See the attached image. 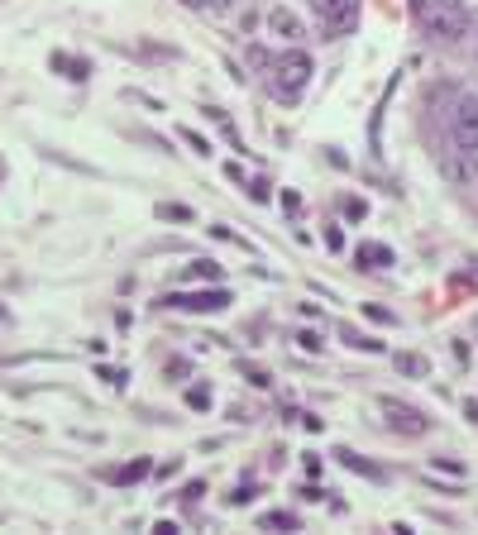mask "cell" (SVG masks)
<instances>
[{
  "label": "cell",
  "instance_id": "obj_2",
  "mask_svg": "<svg viewBox=\"0 0 478 535\" xmlns=\"http://www.w3.org/2000/svg\"><path fill=\"white\" fill-rule=\"evenodd\" d=\"M412 15L426 34H435V39H459V34L469 29L464 0H412Z\"/></svg>",
  "mask_w": 478,
  "mask_h": 535
},
{
  "label": "cell",
  "instance_id": "obj_8",
  "mask_svg": "<svg viewBox=\"0 0 478 535\" xmlns=\"http://www.w3.org/2000/svg\"><path fill=\"white\" fill-rule=\"evenodd\" d=\"M354 258H359L364 268H388L392 249H388V244H359V249H354Z\"/></svg>",
  "mask_w": 478,
  "mask_h": 535
},
{
  "label": "cell",
  "instance_id": "obj_22",
  "mask_svg": "<svg viewBox=\"0 0 478 535\" xmlns=\"http://www.w3.org/2000/svg\"><path fill=\"white\" fill-rule=\"evenodd\" d=\"M182 5H192V10H196V5H206V0H182Z\"/></svg>",
  "mask_w": 478,
  "mask_h": 535
},
{
  "label": "cell",
  "instance_id": "obj_7",
  "mask_svg": "<svg viewBox=\"0 0 478 535\" xmlns=\"http://www.w3.org/2000/svg\"><path fill=\"white\" fill-rule=\"evenodd\" d=\"M268 34H278V39L283 43H302L306 39V24H302V15H297V10H287V5H273V10H268Z\"/></svg>",
  "mask_w": 478,
  "mask_h": 535
},
{
  "label": "cell",
  "instance_id": "obj_3",
  "mask_svg": "<svg viewBox=\"0 0 478 535\" xmlns=\"http://www.w3.org/2000/svg\"><path fill=\"white\" fill-rule=\"evenodd\" d=\"M450 139L459 158L478 163V96H459V106L450 110Z\"/></svg>",
  "mask_w": 478,
  "mask_h": 535
},
{
  "label": "cell",
  "instance_id": "obj_14",
  "mask_svg": "<svg viewBox=\"0 0 478 535\" xmlns=\"http://www.w3.org/2000/svg\"><path fill=\"white\" fill-rule=\"evenodd\" d=\"M187 278H192V282H216L220 278V263H206V258H201V263H192V268H187Z\"/></svg>",
  "mask_w": 478,
  "mask_h": 535
},
{
  "label": "cell",
  "instance_id": "obj_5",
  "mask_svg": "<svg viewBox=\"0 0 478 535\" xmlns=\"http://www.w3.org/2000/svg\"><path fill=\"white\" fill-rule=\"evenodd\" d=\"M230 301L235 297H230L225 287H216V292H173L168 306H177V311H225Z\"/></svg>",
  "mask_w": 478,
  "mask_h": 535
},
{
  "label": "cell",
  "instance_id": "obj_15",
  "mask_svg": "<svg viewBox=\"0 0 478 535\" xmlns=\"http://www.w3.org/2000/svg\"><path fill=\"white\" fill-rule=\"evenodd\" d=\"M149 473V464H125V469H110L106 478L110 483H134V478H144Z\"/></svg>",
  "mask_w": 478,
  "mask_h": 535
},
{
  "label": "cell",
  "instance_id": "obj_17",
  "mask_svg": "<svg viewBox=\"0 0 478 535\" xmlns=\"http://www.w3.org/2000/svg\"><path fill=\"white\" fill-rule=\"evenodd\" d=\"M297 344H302L306 354H321V349H326V340H321V335H311V330H302V335H297Z\"/></svg>",
  "mask_w": 478,
  "mask_h": 535
},
{
  "label": "cell",
  "instance_id": "obj_16",
  "mask_svg": "<svg viewBox=\"0 0 478 535\" xmlns=\"http://www.w3.org/2000/svg\"><path fill=\"white\" fill-rule=\"evenodd\" d=\"M187 407H196V411L211 407V387H192V392H187Z\"/></svg>",
  "mask_w": 478,
  "mask_h": 535
},
{
  "label": "cell",
  "instance_id": "obj_12",
  "mask_svg": "<svg viewBox=\"0 0 478 535\" xmlns=\"http://www.w3.org/2000/svg\"><path fill=\"white\" fill-rule=\"evenodd\" d=\"M273 58H278V53H268V48H259V43H249V67H259V77H268Z\"/></svg>",
  "mask_w": 478,
  "mask_h": 535
},
{
  "label": "cell",
  "instance_id": "obj_18",
  "mask_svg": "<svg viewBox=\"0 0 478 535\" xmlns=\"http://www.w3.org/2000/svg\"><path fill=\"white\" fill-rule=\"evenodd\" d=\"M158 215H163V220H192L187 206H158Z\"/></svg>",
  "mask_w": 478,
  "mask_h": 535
},
{
  "label": "cell",
  "instance_id": "obj_6",
  "mask_svg": "<svg viewBox=\"0 0 478 535\" xmlns=\"http://www.w3.org/2000/svg\"><path fill=\"white\" fill-rule=\"evenodd\" d=\"M383 411H388V426L397 430V435H426V430H431V421H426L421 411L402 407V402H392V397H383Z\"/></svg>",
  "mask_w": 478,
  "mask_h": 535
},
{
  "label": "cell",
  "instance_id": "obj_1",
  "mask_svg": "<svg viewBox=\"0 0 478 535\" xmlns=\"http://www.w3.org/2000/svg\"><path fill=\"white\" fill-rule=\"evenodd\" d=\"M263 82H268V91H273L278 101H287V106H292V101H302V91L311 86V58H306L302 48H292V53H278Z\"/></svg>",
  "mask_w": 478,
  "mask_h": 535
},
{
  "label": "cell",
  "instance_id": "obj_20",
  "mask_svg": "<svg viewBox=\"0 0 478 535\" xmlns=\"http://www.w3.org/2000/svg\"><path fill=\"white\" fill-rule=\"evenodd\" d=\"M244 187H249V196H254V201H268V182H244Z\"/></svg>",
  "mask_w": 478,
  "mask_h": 535
},
{
  "label": "cell",
  "instance_id": "obj_21",
  "mask_svg": "<svg viewBox=\"0 0 478 535\" xmlns=\"http://www.w3.org/2000/svg\"><path fill=\"white\" fill-rule=\"evenodd\" d=\"M206 5H211V10H230V0H206Z\"/></svg>",
  "mask_w": 478,
  "mask_h": 535
},
{
  "label": "cell",
  "instance_id": "obj_4",
  "mask_svg": "<svg viewBox=\"0 0 478 535\" xmlns=\"http://www.w3.org/2000/svg\"><path fill=\"white\" fill-rule=\"evenodd\" d=\"M306 5L316 10L326 39H345V34H354V24H359V0H306Z\"/></svg>",
  "mask_w": 478,
  "mask_h": 535
},
{
  "label": "cell",
  "instance_id": "obj_10",
  "mask_svg": "<svg viewBox=\"0 0 478 535\" xmlns=\"http://www.w3.org/2000/svg\"><path fill=\"white\" fill-rule=\"evenodd\" d=\"M340 340L354 344V349H369V354H378V349H383V340H373V335H359L354 325H340Z\"/></svg>",
  "mask_w": 478,
  "mask_h": 535
},
{
  "label": "cell",
  "instance_id": "obj_9",
  "mask_svg": "<svg viewBox=\"0 0 478 535\" xmlns=\"http://www.w3.org/2000/svg\"><path fill=\"white\" fill-rule=\"evenodd\" d=\"M397 373H407V378H426L431 364H426V354H397Z\"/></svg>",
  "mask_w": 478,
  "mask_h": 535
},
{
  "label": "cell",
  "instance_id": "obj_13",
  "mask_svg": "<svg viewBox=\"0 0 478 535\" xmlns=\"http://www.w3.org/2000/svg\"><path fill=\"white\" fill-rule=\"evenodd\" d=\"M53 67H63V77H72V82H82V77H87V63H82V58H63V53H58Z\"/></svg>",
  "mask_w": 478,
  "mask_h": 535
},
{
  "label": "cell",
  "instance_id": "obj_19",
  "mask_svg": "<svg viewBox=\"0 0 478 535\" xmlns=\"http://www.w3.org/2000/svg\"><path fill=\"white\" fill-rule=\"evenodd\" d=\"M182 139H187V144H192L196 153H211V144H206V139H201V134H196V129H182Z\"/></svg>",
  "mask_w": 478,
  "mask_h": 535
},
{
  "label": "cell",
  "instance_id": "obj_11",
  "mask_svg": "<svg viewBox=\"0 0 478 535\" xmlns=\"http://www.w3.org/2000/svg\"><path fill=\"white\" fill-rule=\"evenodd\" d=\"M259 526H263V531H297V516H292V512H263Z\"/></svg>",
  "mask_w": 478,
  "mask_h": 535
}]
</instances>
